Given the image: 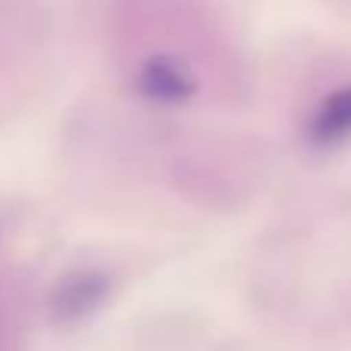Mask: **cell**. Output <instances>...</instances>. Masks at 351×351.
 Listing matches in <instances>:
<instances>
[{
  "mask_svg": "<svg viewBox=\"0 0 351 351\" xmlns=\"http://www.w3.org/2000/svg\"><path fill=\"white\" fill-rule=\"evenodd\" d=\"M305 136L317 148H336L351 139V84L321 99L308 117Z\"/></svg>",
  "mask_w": 351,
  "mask_h": 351,
  "instance_id": "3957f363",
  "label": "cell"
},
{
  "mask_svg": "<svg viewBox=\"0 0 351 351\" xmlns=\"http://www.w3.org/2000/svg\"><path fill=\"white\" fill-rule=\"evenodd\" d=\"M108 278L99 271H74L56 287L53 311L59 321H80V317L93 315L99 305L108 299Z\"/></svg>",
  "mask_w": 351,
  "mask_h": 351,
  "instance_id": "7a4b0ae2",
  "label": "cell"
},
{
  "mask_svg": "<svg viewBox=\"0 0 351 351\" xmlns=\"http://www.w3.org/2000/svg\"><path fill=\"white\" fill-rule=\"evenodd\" d=\"M136 90L148 102L182 105L194 96V77L173 56H152L142 62L139 74H136Z\"/></svg>",
  "mask_w": 351,
  "mask_h": 351,
  "instance_id": "6da1fadb",
  "label": "cell"
}]
</instances>
